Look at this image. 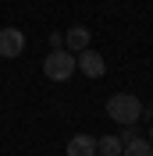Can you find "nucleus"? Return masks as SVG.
<instances>
[{
  "instance_id": "obj_1",
  "label": "nucleus",
  "mask_w": 153,
  "mask_h": 156,
  "mask_svg": "<svg viewBox=\"0 0 153 156\" xmlns=\"http://www.w3.org/2000/svg\"><path fill=\"white\" fill-rule=\"evenodd\" d=\"M107 117L118 121V124H135L143 117V103L132 92H114V96L107 99Z\"/></svg>"
},
{
  "instance_id": "obj_2",
  "label": "nucleus",
  "mask_w": 153,
  "mask_h": 156,
  "mask_svg": "<svg viewBox=\"0 0 153 156\" xmlns=\"http://www.w3.org/2000/svg\"><path fill=\"white\" fill-rule=\"evenodd\" d=\"M75 71H78V64H75V53H71L68 46L50 50V53H47V60H43V75H47L50 82H68Z\"/></svg>"
},
{
  "instance_id": "obj_3",
  "label": "nucleus",
  "mask_w": 153,
  "mask_h": 156,
  "mask_svg": "<svg viewBox=\"0 0 153 156\" xmlns=\"http://www.w3.org/2000/svg\"><path fill=\"white\" fill-rule=\"evenodd\" d=\"M75 64H78V71H82V75L86 78H100L107 71V64H103V57H100V53H96V50H82V53H78L75 57Z\"/></svg>"
},
{
  "instance_id": "obj_4",
  "label": "nucleus",
  "mask_w": 153,
  "mask_h": 156,
  "mask_svg": "<svg viewBox=\"0 0 153 156\" xmlns=\"http://www.w3.org/2000/svg\"><path fill=\"white\" fill-rule=\"evenodd\" d=\"M21 50H25V36L18 29H0V57L14 60Z\"/></svg>"
},
{
  "instance_id": "obj_5",
  "label": "nucleus",
  "mask_w": 153,
  "mask_h": 156,
  "mask_svg": "<svg viewBox=\"0 0 153 156\" xmlns=\"http://www.w3.org/2000/svg\"><path fill=\"white\" fill-rule=\"evenodd\" d=\"M93 153H96L93 135H71L68 138V156H93Z\"/></svg>"
},
{
  "instance_id": "obj_6",
  "label": "nucleus",
  "mask_w": 153,
  "mask_h": 156,
  "mask_svg": "<svg viewBox=\"0 0 153 156\" xmlns=\"http://www.w3.org/2000/svg\"><path fill=\"white\" fill-rule=\"evenodd\" d=\"M64 46L82 53V50L89 46V29H86V25H71V29L64 32Z\"/></svg>"
},
{
  "instance_id": "obj_7",
  "label": "nucleus",
  "mask_w": 153,
  "mask_h": 156,
  "mask_svg": "<svg viewBox=\"0 0 153 156\" xmlns=\"http://www.w3.org/2000/svg\"><path fill=\"white\" fill-rule=\"evenodd\" d=\"M121 138L118 135H103V138H96V153L100 156H121Z\"/></svg>"
},
{
  "instance_id": "obj_8",
  "label": "nucleus",
  "mask_w": 153,
  "mask_h": 156,
  "mask_svg": "<svg viewBox=\"0 0 153 156\" xmlns=\"http://www.w3.org/2000/svg\"><path fill=\"white\" fill-rule=\"evenodd\" d=\"M121 156H153V142L150 138H132V142H125Z\"/></svg>"
},
{
  "instance_id": "obj_9",
  "label": "nucleus",
  "mask_w": 153,
  "mask_h": 156,
  "mask_svg": "<svg viewBox=\"0 0 153 156\" xmlns=\"http://www.w3.org/2000/svg\"><path fill=\"white\" fill-rule=\"evenodd\" d=\"M121 128H125V131L118 135V138H121V146H125V142H132V138H139V135H135V128H132V124H121Z\"/></svg>"
},
{
  "instance_id": "obj_10",
  "label": "nucleus",
  "mask_w": 153,
  "mask_h": 156,
  "mask_svg": "<svg viewBox=\"0 0 153 156\" xmlns=\"http://www.w3.org/2000/svg\"><path fill=\"white\" fill-rule=\"evenodd\" d=\"M150 142H153V121H150Z\"/></svg>"
},
{
  "instance_id": "obj_11",
  "label": "nucleus",
  "mask_w": 153,
  "mask_h": 156,
  "mask_svg": "<svg viewBox=\"0 0 153 156\" xmlns=\"http://www.w3.org/2000/svg\"><path fill=\"white\" fill-rule=\"evenodd\" d=\"M93 156H100V153H93Z\"/></svg>"
}]
</instances>
